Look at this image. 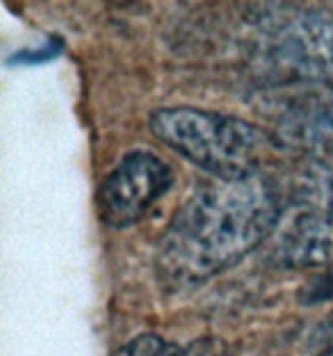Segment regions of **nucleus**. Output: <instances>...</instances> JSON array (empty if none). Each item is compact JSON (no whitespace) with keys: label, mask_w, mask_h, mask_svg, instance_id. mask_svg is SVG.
I'll return each instance as SVG.
<instances>
[{"label":"nucleus","mask_w":333,"mask_h":356,"mask_svg":"<svg viewBox=\"0 0 333 356\" xmlns=\"http://www.w3.org/2000/svg\"><path fill=\"white\" fill-rule=\"evenodd\" d=\"M188 356H224V347L217 341H194L192 345L185 347Z\"/></svg>","instance_id":"nucleus-10"},{"label":"nucleus","mask_w":333,"mask_h":356,"mask_svg":"<svg viewBox=\"0 0 333 356\" xmlns=\"http://www.w3.org/2000/svg\"><path fill=\"white\" fill-rule=\"evenodd\" d=\"M272 261L286 270L333 265V169L311 167L272 233Z\"/></svg>","instance_id":"nucleus-4"},{"label":"nucleus","mask_w":333,"mask_h":356,"mask_svg":"<svg viewBox=\"0 0 333 356\" xmlns=\"http://www.w3.org/2000/svg\"><path fill=\"white\" fill-rule=\"evenodd\" d=\"M267 105L272 135L283 149L313 156L318 163L333 158V87L295 85Z\"/></svg>","instance_id":"nucleus-6"},{"label":"nucleus","mask_w":333,"mask_h":356,"mask_svg":"<svg viewBox=\"0 0 333 356\" xmlns=\"http://www.w3.org/2000/svg\"><path fill=\"white\" fill-rule=\"evenodd\" d=\"M60 53H62L60 39H48V42L39 48H26V51L14 53L7 62L10 64H39V62H48V60L58 58Z\"/></svg>","instance_id":"nucleus-8"},{"label":"nucleus","mask_w":333,"mask_h":356,"mask_svg":"<svg viewBox=\"0 0 333 356\" xmlns=\"http://www.w3.org/2000/svg\"><path fill=\"white\" fill-rule=\"evenodd\" d=\"M283 213L276 185L261 172L197 185L176 210L156 249L167 290H188L238 265L272 238Z\"/></svg>","instance_id":"nucleus-1"},{"label":"nucleus","mask_w":333,"mask_h":356,"mask_svg":"<svg viewBox=\"0 0 333 356\" xmlns=\"http://www.w3.org/2000/svg\"><path fill=\"white\" fill-rule=\"evenodd\" d=\"M299 299H302L304 304L329 302V299H333V270L320 274L313 283H308L302 290V295H299Z\"/></svg>","instance_id":"nucleus-9"},{"label":"nucleus","mask_w":333,"mask_h":356,"mask_svg":"<svg viewBox=\"0 0 333 356\" xmlns=\"http://www.w3.org/2000/svg\"><path fill=\"white\" fill-rule=\"evenodd\" d=\"M320 356H333V347H331V350H324V352H320Z\"/></svg>","instance_id":"nucleus-12"},{"label":"nucleus","mask_w":333,"mask_h":356,"mask_svg":"<svg viewBox=\"0 0 333 356\" xmlns=\"http://www.w3.org/2000/svg\"><path fill=\"white\" fill-rule=\"evenodd\" d=\"M174 172L151 151H133L103 178L96 192V210L103 224L128 229L149 215V210L172 190Z\"/></svg>","instance_id":"nucleus-5"},{"label":"nucleus","mask_w":333,"mask_h":356,"mask_svg":"<svg viewBox=\"0 0 333 356\" xmlns=\"http://www.w3.org/2000/svg\"><path fill=\"white\" fill-rule=\"evenodd\" d=\"M256 67L274 87H333V14L292 10L267 16L258 32Z\"/></svg>","instance_id":"nucleus-3"},{"label":"nucleus","mask_w":333,"mask_h":356,"mask_svg":"<svg viewBox=\"0 0 333 356\" xmlns=\"http://www.w3.org/2000/svg\"><path fill=\"white\" fill-rule=\"evenodd\" d=\"M149 128L165 147L213 178L233 181L258 172L263 137L245 119L181 105L156 110Z\"/></svg>","instance_id":"nucleus-2"},{"label":"nucleus","mask_w":333,"mask_h":356,"mask_svg":"<svg viewBox=\"0 0 333 356\" xmlns=\"http://www.w3.org/2000/svg\"><path fill=\"white\" fill-rule=\"evenodd\" d=\"M112 356H188V352H185V347L162 341L156 334H142L124 347H119Z\"/></svg>","instance_id":"nucleus-7"},{"label":"nucleus","mask_w":333,"mask_h":356,"mask_svg":"<svg viewBox=\"0 0 333 356\" xmlns=\"http://www.w3.org/2000/svg\"><path fill=\"white\" fill-rule=\"evenodd\" d=\"M315 343H320V347H322L320 352L331 350L333 347V313L322 322V327L315 331Z\"/></svg>","instance_id":"nucleus-11"}]
</instances>
